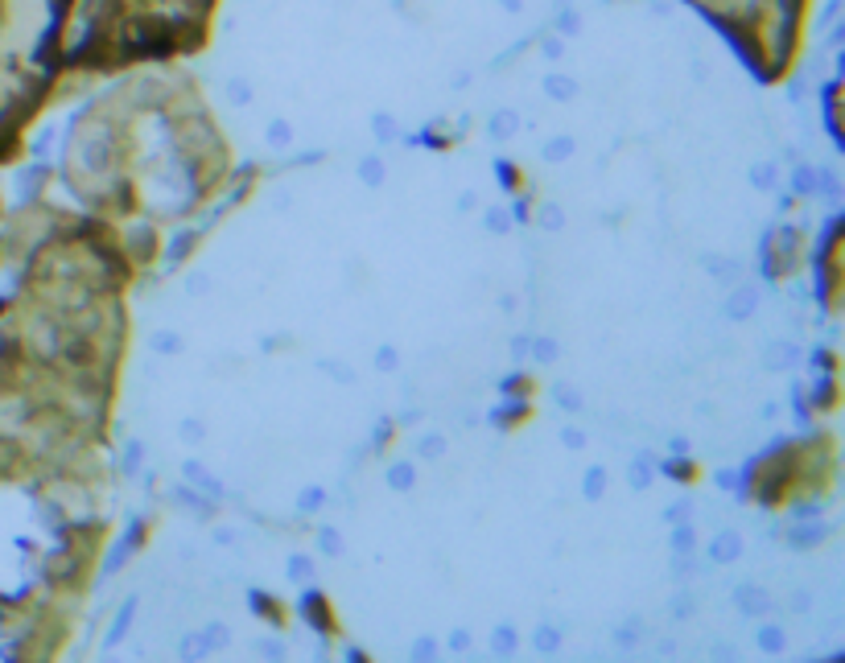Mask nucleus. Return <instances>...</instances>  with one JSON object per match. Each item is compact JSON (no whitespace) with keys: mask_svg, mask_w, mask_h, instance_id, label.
<instances>
[{"mask_svg":"<svg viewBox=\"0 0 845 663\" xmlns=\"http://www.w3.org/2000/svg\"><path fill=\"white\" fill-rule=\"evenodd\" d=\"M755 305H759V293H755V289H738V293L726 301V314H730L734 322H742L747 314H755Z\"/></svg>","mask_w":845,"mask_h":663,"instance_id":"nucleus-1","label":"nucleus"},{"mask_svg":"<svg viewBox=\"0 0 845 663\" xmlns=\"http://www.w3.org/2000/svg\"><path fill=\"white\" fill-rule=\"evenodd\" d=\"M709 552H713V561H722V565H730V561H738V552H742V540L734 536V532H722L713 544H709Z\"/></svg>","mask_w":845,"mask_h":663,"instance_id":"nucleus-2","label":"nucleus"},{"mask_svg":"<svg viewBox=\"0 0 845 663\" xmlns=\"http://www.w3.org/2000/svg\"><path fill=\"white\" fill-rule=\"evenodd\" d=\"M388 482H392V487H396V491H409V487H413V482H417V470H413V466H409V462H396V466H392V470H388Z\"/></svg>","mask_w":845,"mask_h":663,"instance_id":"nucleus-3","label":"nucleus"},{"mask_svg":"<svg viewBox=\"0 0 845 663\" xmlns=\"http://www.w3.org/2000/svg\"><path fill=\"white\" fill-rule=\"evenodd\" d=\"M738 606H742L747 614H763V610L771 606V597H763V589H738Z\"/></svg>","mask_w":845,"mask_h":663,"instance_id":"nucleus-4","label":"nucleus"},{"mask_svg":"<svg viewBox=\"0 0 845 663\" xmlns=\"http://www.w3.org/2000/svg\"><path fill=\"white\" fill-rule=\"evenodd\" d=\"M759 647L763 651H779V647H783V630H779V626H763L759 630Z\"/></svg>","mask_w":845,"mask_h":663,"instance_id":"nucleus-5","label":"nucleus"},{"mask_svg":"<svg viewBox=\"0 0 845 663\" xmlns=\"http://www.w3.org/2000/svg\"><path fill=\"white\" fill-rule=\"evenodd\" d=\"M491 647H495L499 655L515 651V630H511V626H499V630H495V639H491Z\"/></svg>","mask_w":845,"mask_h":663,"instance_id":"nucleus-6","label":"nucleus"},{"mask_svg":"<svg viewBox=\"0 0 845 663\" xmlns=\"http://www.w3.org/2000/svg\"><path fill=\"white\" fill-rule=\"evenodd\" d=\"M359 177H363L367 185H380V181H384V165H380L375 157H367V161H363V169H359Z\"/></svg>","mask_w":845,"mask_h":663,"instance_id":"nucleus-7","label":"nucleus"},{"mask_svg":"<svg viewBox=\"0 0 845 663\" xmlns=\"http://www.w3.org/2000/svg\"><path fill=\"white\" fill-rule=\"evenodd\" d=\"M441 453H445V441H441V437H425L421 441V457L433 462V457H441Z\"/></svg>","mask_w":845,"mask_h":663,"instance_id":"nucleus-8","label":"nucleus"},{"mask_svg":"<svg viewBox=\"0 0 845 663\" xmlns=\"http://www.w3.org/2000/svg\"><path fill=\"white\" fill-rule=\"evenodd\" d=\"M767 358H771V367H788V358H796V350L792 346H771Z\"/></svg>","mask_w":845,"mask_h":663,"instance_id":"nucleus-9","label":"nucleus"},{"mask_svg":"<svg viewBox=\"0 0 845 663\" xmlns=\"http://www.w3.org/2000/svg\"><path fill=\"white\" fill-rule=\"evenodd\" d=\"M557 643H561L557 630H540V635H536V647H540V651H557Z\"/></svg>","mask_w":845,"mask_h":663,"instance_id":"nucleus-10","label":"nucleus"},{"mask_svg":"<svg viewBox=\"0 0 845 663\" xmlns=\"http://www.w3.org/2000/svg\"><path fill=\"white\" fill-rule=\"evenodd\" d=\"M569 153H573V140H553V145H549V157H553V161H561V157H569Z\"/></svg>","mask_w":845,"mask_h":663,"instance_id":"nucleus-11","label":"nucleus"},{"mask_svg":"<svg viewBox=\"0 0 845 663\" xmlns=\"http://www.w3.org/2000/svg\"><path fill=\"white\" fill-rule=\"evenodd\" d=\"M602 482H606V474H602V470H594L590 478H586V495L598 498V495H602Z\"/></svg>","mask_w":845,"mask_h":663,"instance_id":"nucleus-12","label":"nucleus"},{"mask_svg":"<svg viewBox=\"0 0 845 663\" xmlns=\"http://www.w3.org/2000/svg\"><path fill=\"white\" fill-rule=\"evenodd\" d=\"M491 128H495V136L504 140V136H511V128H515V116H499V120H495Z\"/></svg>","mask_w":845,"mask_h":663,"instance_id":"nucleus-13","label":"nucleus"},{"mask_svg":"<svg viewBox=\"0 0 845 663\" xmlns=\"http://www.w3.org/2000/svg\"><path fill=\"white\" fill-rule=\"evenodd\" d=\"M268 145H289V128H285V124H272V128H268Z\"/></svg>","mask_w":845,"mask_h":663,"instance_id":"nucleus-14","label":"nucleus"},{"mask_svg":"<svg viewBox=\"0 0 845 663\" xmlns=\"http://www.w3.org/2000/svg\"><path fill=\"white\" fill-rule=\"evenodd\" d=\"M544 358H557V346H553L549 338H540V342H536V363H544Z\"/></svg>","mask_w":845,"mask_h":663,"instance_id":"nucleus-15","label":"nucleus"},{"mask_svg":"<svg viewBox=\"0 0 845 663\" xmlns=\"http://www.w3.org/2000/svg\"><path fill=\"white\" fill-rule=\"evenodd\" d=\"M648 478H652V470H648V466H643V457H639V462H635V470H631V487H643Z\"/></svg>","mask_w":845,"mask_h":663,"instance_id":"nucleus-16","label":"nucleus"},{"mask_svg":"<svg viewBox=\"0 0 845 663\" xmlns=\"http://www.w3.org/2000/svg\"><path fill=\"white\" fill-rule=\"evenodd\" d=\"M557 400H561V408H582V400H578L569 388H561V392H557Z\"/></svg>","mask_w":845,"mask_h":663,"instance_id":"nucleus-17","label":"nucleus"},{"mask_svg":"<svg viewBox=\"0 0 845 663\" xmlns=\"http://www.w3.org/2000/svg\"><path fill=\"white\" fill-rule=\"evenodd\" d=\"M314 507H322V491H305L301 498V511H314Z\"/></svg>","mask_w":845,"mask_h":663,"instance_id":"nucleus-18","label":"nucleus"},{"mask_svg":"<svg viewBox=\"0 0 845 663\" xmlns=\"http://www.w3.org/2000/svg\"><path fill=\"white\" fill-rule=\"evenodd\" d=\"M540 219H544L549 227H561V210H557V206H544V210H540Z\"/></svg>","mask_w":845,"mask_h":663,"instance_id":"nucleus-19","label":"nucleus"},{"mask_svg":"<svg viewBox=\"0 0 845 663\" xmlns=\"http://www.w3.org/2000/svg\"><path fill=\"white\" fill-rule=\"evenodd\" d=\"M375 363H380L384 371H392V367H396V350H380V354H375Z\"/></svg>","mask_w":845,"mask_h":663,"instance_id":"nucleus-20","label":"nucleus"},{"mask_svg":"<svg viewBox=\"0 0 845 663\" xmlns=\"http://www.w3.org/2000/svg\"><path fill=\"white\" fill-rule=\"evenodd\" d=\"M565 445H569V449H582V445H586V437H582L578 428H565Z\"/></svg>","mask_w":845,"mask_h":663,"instance_id":"nucleus-21","label":"nucleus"},{"mask_svg":"<svg viewBox=\"0 0 845 663\" xmlns=\"http://www.w3.org/2000/svg\"><path fill=\"white\" fill-rule=\"evenodd\" d=\"M293 577H297V581L310 577V561H305V556H297V561H293Z\"/></svg>","mask_w":845,"mask_h":663,"instance_id":"nucleus-22","label":"nucleus"},{"mask_svg":"<svg viewBox=\"0 0 845 663\" xmlns=\"http://www.w3.org/2000/svg\"><path fill=\"white\" fill-rule=\"evenodd\" d=\"M487 223H491L495 231H507V215H504V210H491V215H487Z\"/></svg>","mask_w":845,"mask_h":663,"instance_id":"nucleus-23","label":"nucleus"},{"mask_svg":"<svg viewBox=\"0 0 845 663\" xmlns=\"http://www.w3.org/2000/svg\"><path fill=\"white\" fill-rule=\"evenodd\" d=\"M771 181H775V173H771L767 165H759V169H755V185H771Z\"/></svg>","mask_w":845,"mask_h":663,"instance_id":"nucleus-24","label":"nucleus"},{"mask_svg":"<svg viewBox=\"0 0 845 663\" xmlns=\"http://www.w3.org/2000/svg\"><path fill=\"white\" fill-rule=\"evenodd\" d=\"M322 548H326V552H338V536L335 532H322Z\"/></svg>","mask_w":845,"mask_h":663,"instance_id":"nucleus-25","label":"nucleus"},{"mask_svg":"<svg viewBox=\"0 0 845 663\" xmlns=\"http://www.w3.org/2000/svg\"><path fill=\"white\" fill-rule=\"evenodd\" d=\"M181 437H190V441H198V437H202V428H198V424H194V420H190V424H181Z\"/></svg>","mask_w":845,"mask_h":663,"instance_id":"nucleus-26","label":"nucleus"},{"mask_svg":"<svg viewBox=\"0 0 845 663\" xmlns=\"http://www.w3.org/2000/svg\"><path fill=\"white\" fill-rule=\"evenodd\" d=\"M688 544H693V532H688V527H680V532H676V548H688Z\"/></svg>","mask_w":845,"mask_h":663,"instance_id":"nucleus-27","label":"nucleus"}]
</instances>
